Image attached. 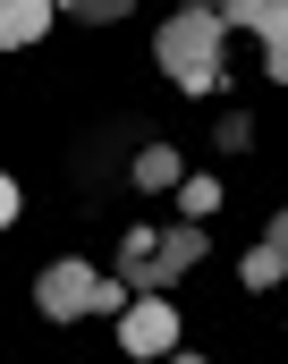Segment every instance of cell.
Returning <instances> with one entry per match:
<instances>
[{
  "label": "cell",
  "instance_id": "6da1fadb",
  "mask_svg": "<svg viewBox=\"0 0 288 364\" xmlns=\"http://www.w3.org/2000/svg\"><path fill=\"white\" fill-rule=\"evenodd\" d=\"M220 43H229V26H220V9H178L161 34H153V60L170 68V85L178 93H220Z\"/></svg>",
  "mask_w": 288,
  "mask_h": 364
},
{
  "label": "cell",
  "instance_id": "7a4b0ae2",
  "mask_svg": "<svg viewBox=\"0 0 288 364\" xmlns=\"http://www.w3.org/2000/svg\"><path fill=\"white\" fill-rule=\"evenodd\" d=\"M203 263V220H178V229H153V255L136 272H119L136 296H170V279H187Z\"/></svg>",
  "mask_w": 288,
  "mask_h": 364
},
{
  "label": "cell",
  "instance_id": "3957f363",
  "mask_svg": "<svg viewBox=\"0 0 288 364\" xmlns=\"http://www.w3.org/2000/svg\"><path fill=\"white\" fill-rule=\"evenodd\" d=\"M119 348L136 364H161L178 348V305L170 296H127V314H119Z\"/></svg>",
  "mask_w": 288,
  "mask_h": 364
},
{
  "label": "cell",
  "instance_id": "277c9868",
  "mask_svg": "<svg viewBox=\"0 0 288 364\" xmlns=\"http://www.w3.org/2000/svg\"><path fill=\"white\" fill-rule=\"evenodd\" d=\"M94 279L102 272H85V263H51V272L34 279V305L51 322H77V314H94Z\"/></svg>",
  "mask_w": 288,
  "mask_h": 364
},
{
  "label": "cell",
  "instance_id": "5b68a950",
  "mask_svg": "<svg viewBox=\"0 0 288 364\" xmlns=\"http://www.w3.org/2000/svg\"><path fill=\"white\" fill-rule=\"evenodd\" d=\"M51 17H60V0H0V51L43 43V34H51Z\"/></svg>",
  "mask_w": 288,
  "mask_h": 364
},
{
  "label": "cell",
  "instance_id": "8992f818",
  "mask_svg": "<svg viewBox=\"0 0 288 364\" xmlns=\"http://www.w3.org/2000/svg\"><path fill=\"white\" fill-rule=\"evenodd\" d=\"M127 170H136V186H144V195H178V178H187L170 144H136V161H127Z\"/></svg>",
  "mask_w": 288,
  "mask_h": 364
},
{
  "label": "cell",
  "instance_id": "52a82bcc",
  "mask_svg": "<svg viewBox=\"0 0 288 364\" xmlns=\"http://www.w3.org/2000/svg\"><path fill=\"white\" fill-rule=\"evenodd\" d=\"M255 34H263V68H272V85H288V0L263 9V26H255Z\"/></svg>",
  "mask_w": 288,
  "mask_h": 364
},
{
  "label": "cell",
  "instance_id": "ba28073f",
  "mask_svg": "<svg viewBox=\"0 0 288 364\" xmlns=\"http://www.w3.org/2000/svg\"><path fill=\"white\" fill-rule=\"evenodd\" d=\"M178 212L187 220H212L220 212V178H178Z\"/></svg>",
  "mask_w": 288,
  "mask_h": 364
},
{
  "label": "cell",
  "instance_id": "9c48e42d",
  "mask_svg": "<svg viewBox=\"0 0 288 364\" xmlns=\"http://www.w3.org/2000/svg\"><path fill=\"white\" fill-rule=\"evenodd\" d=\"M60 9H77V26H119L136 0H60Z\"/></svg>",
  "mask_w": 288,
  "mask_h": 364
},
{
  "label": "cell",
  "instance_id": "30bf717a",
  "mask_svg": "<svg viewBox=\"0 0 288 364\" xmlns=\"http://www.w3.org/2000/svg\"><path fill=\"white\" fill-rule=\"evenodd\" d=\"M238 279H246V288H280V255H272V246H255V255H246V272H238Z\"/></svg>",
  "mask_w": 288,
  "mask_h": 364
},
{
  "label": "cell",
  "instance_id": "8fae6325",
  "mask_svg": "<svg viewBox=\"0 0 288 364\" xmlns=\"http://www.w3.org/2000/svg\"><path fill=\"white\" fill-rule=\"evenodd\" d=\"M195 9H220V26H263L272 0H195Z\"/></svg>",
  "mask_w": 288,
  "mask_h": 364
},
{
  "label": "cell",
  "instance_id": "7c38bea8",
  "mask_svg": "<svg viewBox=\"0 0 288 364\" xmlns=\"http://www.w3.org/2000/svg\"><path fill=\"white\" fill-rule=\"evenodd\" d=\"M17 212H26V195H17V178H9V170H0V229H9Z\"/></svg>",
  "mask_w": 288,
  "mask_h": 364
},
{
  "label": "cell",
  "instance_id": "4fadbf2b",
  "mask_svg": "<svg viewBox=\"0 0 288 364\" xmlns=\"http://www.w3.org/2000/svg\"><path fill=\"white\" fill-rule=\"evenodd\" d=\"M263 246L280 255V272H288V212H280V220H272V237H263Z\"/></svg>",
  "mask_w": 288,
  "mask_h": 364
},
{
  "label": "cell",
  "instance_id": "5bb4252c",
  "mask_svg": "<svg viewBox=\"0 0 288 364\" xmlns=\"http://www.w3.org/2000/svg\"><path fill=\"white\" fill-rule=\"evenodd\" d=\"M161 364H203V356H178V348H170V356H161Z\"/></svg>",
  "mask_w": 288,
  "mask_h": 364
}]
</instances>
